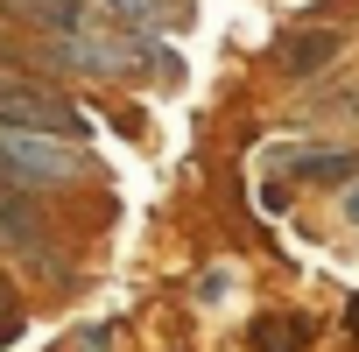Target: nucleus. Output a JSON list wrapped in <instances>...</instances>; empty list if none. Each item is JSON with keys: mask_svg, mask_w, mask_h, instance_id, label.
I'll list each match as a JSON object with an SVG mask.
<instances>
[{"mask_svg": "<svg viewBox=\"0 0 359 352\" xmlns=\"http://www.w3.org/2000/svg\"><path fill=\"white\" fill-rule=\"evenodd\" d=\"M106 8H113V15H127L134 29H162V22L176 15V0H106Z\"/></svg>", "mask_w": 359, "mask_h": 352, "instance_id": "6e6552de", "label": "nucleus"}, {"mask_svg": "<svg viewBox=\"0 0 359 352\" xmlns=\"http://www.w3.org/2000/svg\"><path fill=\"white\" fill-rule=\"evenodd\" d=\"M0 15H8L15 29L50 36V43H71L78 22H85V0H0Z\"/></svg>", "mask_w": 359, "mask_h": 352, "instance_id": "20e7f679", "label": "nucleus"}, {"mask_svg": "<svg viewBox=\"0 0 359 352\" xmlns=\"http://www.w3.org/2000/svg\"><path fill=\"white\" fill-rule=\"evenodd\" d=\"M289 169L303 176V184H345V176L359 169V155L345 148V155H289Z\"/></svg>", "mask_w": 359, "mask_h": 352, "instance_id": "0eeeda50", "label": "nucleus"}, {"mask_svg": "<svg viewBox=\"0 0 359 352\" xmlns=\"http://www.w3.org/2000/svg\"><path fill=\"white\" fill-rule=\"evenodd\" d=\"M15 331H22V310H15V289H8V282H0V345H8Z\"/></svg>", "mask_w": 359, "mask_h": 352, "instance_id": "1a4fd4ad", "label": "nucleus"}, {"mask_svg": "<svg viewBox=\"0 0 359 352\" xmlns=\"http://www.w3.org/2000/svg\"><path fill=\"white\" fill-rule=\"evenodd\" d=\"M0 247H8L15 261L50 268V275H57V254H64V240H57V226L43 219V205H36L29 191H8V184H0Z\"/></svg>", "mask_w": 359, "mask_h": 352, "instance_id": "7ed1b4c3", "label": "nucleus"}, {"mask_svg": "<svg viewBox=\"0 0 359 352\" xmlns=\"http://www.w3.org/2000/svg\"><path fill=\"white\" fill-rule=\"evenodd\" d=\"M0 127L8 134H43V141H78L85 113L64 92L36 85V78H0Z\"/></svg>", "mask_w": 359, "mask_h": 352, "instance_id": "f03ea898", "label": "nucleus"}, {"mask_svg": "<svg viewBox=\"0 0 359 352\" xmlns=\"http://www.w3.org/2000/svg\"><path fill=\"white\" fill-rule=\"evenodd\" d=\"M338 57V36L331 29H317V36H296V43H282V71L289 78H310V71H324Z\"/></svg>", "mask_w": 359, "mask_h": 352, "instance_id": "423d86ee", "label": "nucleus"}, {"mask_svg": "<svg viewBox=\"0 0 359 352\" xmlns=\"http://www.w3.org/2000/svg\"><path fill=\"white\" fill-rule=\"evenodd\" d=\"M303 345H310V317H289V310L254 317V352H303Z\"/></svg>", "mask_w": 359, "mask_h": 352, "instance_id": "39448f33", "label": "nucleus"}, {"mask_svg": "<svg viewBox=\"0 0 359 352\" xmlns=\"http://www.w3.org/2000/svg\"><path fill=\"white\" fill-rule=\"evenodd\" d=\"M85 176H92V155L78 141H43V134H8V127H0V184H8V191L43 198V191L85 184Z\"/></svg>", "mask_w": 359, "mask_h": 352, "instance_id": "f257e3e1", "label": "nucleus"}]
</instances>
